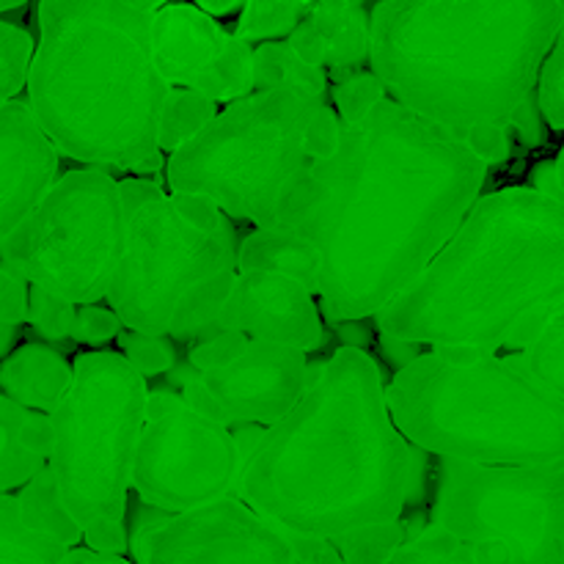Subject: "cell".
<instances>
[{"mask_svg":"<svg viewBox=\"0 0 564 564\" xmlns=\"http://www.w3.org/2000/svg\"><path fill=\"white\" fill-rule=\"evenodd\" d=\"M543 191L556 193V196L564 198V147H562L560 158H556V163L551 165V185L543 187Z\"/></svg>","mask_w":564,"mask_h":564,"instance_id":"cell-36","label":"cell"},{"mask_svg":"<svg viewBox=\"0 0 564 564\" xmlns=\"http://www.w3.org/2000/svg\"><path fill=\"white\" fill-rule=\"evenodd\" d=\"M121 330H124V323H121V317L113 308L88 303V306H77L72 341L88 347H102L108 345V341L119 339Z\"/></svg>","mask_w":564,"mask_h":564,"instance_id":"cell-32","label":"cell"},{"mask_svg":"<svg viewBox=\"0 0 564 564\" xmlns=\"http://www.w3.org/2000/svg\"><path fill=\"white\" fill-rule=\"evenodd\" d=\"M253 75H257V88L270 86H295L306 88L312 94L328 91V77L319 66L306 64L301 55L292 50L290 42H262L253 50Z\"/></svg>","mask_w":564,"mask_h":564,"instance_id":"cell-23","label":"cell"},{"mask_svg":"<svg viewBox=\"0 0 564 564\" xmlns=\"http://www.w3.org/2000/svg\"><path fill=\"white\" fill-rule=\"evenodd\" d=\"M308 6L312 0H246L235 33L248 44L290 39L306 17Z\"/></svg>","mask_w":564,"mask_h":564,"instance_id":"cell-24","label":"cell"},{"mask_svg":"<svg viewBox=\"0 0 564 564\" xmlns=\"http://www.w3.org/2000/svg\"><path fill=\"white\" fill-rule=\"evenodd\" d=\"M53 427L50 413L0 397V490L14 494L50 468Z\"/></svg>","mask_w":564,"mask_h":564,"instance_id":"cell-19","label":"cell"},{"mask_svg":"<svg viewBox=\"0 0 564 564\" xmlns=\"http://www.w3.org/2000/svg\"><path fill=\"white\" fill-rule=\"evenodd\" d=\"M121 187L124 251L108 306L143 334L174 341L213 334L240 275L235 218L207 196L163 191L149 176H127Z\"/></svg>","mask_w":564,"mask_h":564,"instance_id":"cell-7","label":"cell"},{"mask_svg":"<svg viewBox=\"0 0 564 564\" xmlns=\"http://www.w3.org/2000/svg\"><path fill=\"white\" fill-rule=\"evenodd\" d=\"M518 352L523 356L527 367L564 400V308L556 312L540 328V334Z\"/></svg>","mask_w":564,"mask_h":564,"instance_id":"cell-27","label":"cell"},{"mask_svg":"<svg viewBox=\"0 0 564 564\" xmlns=\"http://www.w3.org/2000/svg\"><path fill=\"white\" fill-rule=\"evenodd\" d=\"M389 564H507V560L494 545L468 543L438 523H430L408 538Z\"/></svg>","mask_w":564,"mask_h":564,"instance_id":"cell-22","label":"cell"},{"mask_svg":"<svg viewBox=\"0 0 564 564\" xmlns=\"http://www.w3.org/2000/svg\"><path fill=\"white\" fill-rule=\"evenodd\" d=\"M121 180L97 165L66 171L47 196L0 237L3 264L75 306L108 297L124 251Z\"/></svg>","mask_w":564,"mask_h":564,"instance_id":"cell-10","label":"cell"},{"mask_svg":"<svg viewBox=\"0 0 564 564\" xmlns=\"http://www.w3.org/2000/svg\"><path fill=\"white\" fill-rule=\"evenodd\" d=\"M22 6H28V0H0V9H3V11L22 9Z\"/></svg>","mask_w":564,"mask_h":564,"instance_id":"cell-37","label":"cell"},{"mask_svg":"<svg viewBox=\"0 0 564 564\" xmlns=\"http://www.w3.org/2000/svg\"><path fill=\"white\" fill-rule=\"evenodd\" d=\"M372 9L369 0H312L303 22L323 42L325 66L352 69L369 61Z\"/></svg>","mask_w":564,"mask_h":564,"instance_id":"cell-21","label":"cell"},{"mask_svg":"<svg viewBox=\"0 0 564 564\" xmlns=\"http://www.w3.org/2000/svg\"><path fill=\"white\" fill-rule=\"evenodd\" d=\"M66 564H138L130 562L124 554H108V551H97L91 545H77L72 549Z\"/></svg>","mask_w":564,"mask_h":564,"instance_id":"cell-34","label":"cell"},{"mask_svg":"<svg viewBox=\"0 0 564 564\" xmlns=\"http://www.w3.org/2000/svg\"><path fill=\"white\" fill-rule=\"evenodd\" d=\"M116 341H119L121 347V356H124L147 380L160 378V375H165L169 369H174L176 352L174 347H171L169 336H154L135 328H124Z\"/></svg>","mask_w":564,"mask_h":564,"instance_id":"cell-29","label":"cell"},{"mask_svg":"<svg viewBox=\"0 0 564 564\" xmlns=\"http://www.w3.org/2000/svg\"><path fill=\"white\" fill-rule=\"evenodd\" d=\"M154 55L165 80L215 102H235L257 88L253 47L196 3H169L154 14Z\"/></svg>","mask_w":564,"mask_h":564,"instance_id":"cell-15","label":"cell"},{"mask_svg":"<svg viewBox=\"0 0 564 564\" xmlns=\"http://www.w3.org/2000/svg\"><path fill=\"white\" fill-rule=\"evenodd\" d=\"M339 141L240 246L242 268L306 281L330 323L378 317L452 240L490 163L452 130L386 94L339 110Z\"/></svg>","mask_w":564,"mask_h":564,"instance_id":"cell-1","label":"cell"},{"mask_svg":"<svg viewBox=\"0 0 564 564\" xmlns=\"http://www.w3.org/2000/svg\"><path fill=\"white\" fill-rule=\"evenodd\" d=\"M308 352L240 330H213L191 347L182 394L226 427H270L308 383Z\"/></svg>","mask_w":564,"mask_h":564,"instance_id":"cell-13","label":"cell"},{"mask_svg":"<svg viewBox=\"0 0 564 564\" xmlns=\"http://www.w3.org/2000/svg\"><path fill=\"white\" fill-rule=\"evenodd\" d=\"M215 330L281 341L314 352L325 341L323 306L312 286L273 268H242Z\"/></svg>","mask_w":564,"mask_h":564,"instance_id":"cell-16","label":"cell"},{"mask_svg":"<svg viewBox=\"0 0 564 564\" xmlns=\"http://www.w3.org/2000/svg\"><path fill=\"white\" fill-rule=\"evenodd\" d=\"M339 130V110L323 94L253 88L169 154L165 180L171 191L207 196L235 220L268 229L292 182L336 147Z\"/></svg>","mask_w":564,"mask_h":564,"instance_id":"cell-8","label":"cell"},{"mask_svg":"<svg viewBox=\"0 0 564 564\" xmlns=\"http://www.w3.org/2000/svg\"><path fill=\"white\" fill-rule=\"evenodd\" d=\"M391 416L416 449L479 466H564V400L521 352L430 347L397 369Z\"/></svg>","mask_w":564,"mask_h":564,"instance_id":"cell-6","label":"cell"},{"mask_svg":"<svg viewBox=\"0 0 564 564\" xmlns=\"http://www.w3.org/2000/svg\"><path fill=\"white\" fill-rule=\"evenodd\" d=\"M538 108L554 130L564 132V22L543 69H540Z\"/></svg>","mask_w":564,"mask_h":564,"instance_id":"cell-31","label":"cell"},{"mask_svg":"<svg viewBox=\"0 0 564 564\" xmlns=\"http://www.w3.org/2000/svg\"><path fill=\"white\" fill-rule=\"evenodd\" d=\"M147 378L113 350L75 358V378L50 411V471L86 545L108 554L130 551L127 499L149 408Z\"/></svg>","mask_w":564,"mask_h":564,"instance_id":"cell-9","label":"cell"},{"mask_svg":"<svg viewBox=\"0 0 564 564\" xmlns=\"http://www.w3.org/2000/svg\"><path fill=\"white\" fill-rule=\"evenodd\" d=\"M77 306L66 297L55 295V292L31 290V312H28V325L36 330L39 336L50 341L72 339V328H75Z\"/></svg>","mask_w":564,"mask_h":564,"instance_id":"cell-30","label":"cell"},{"mask_svg":"<svg viewBox=\"0 0 564 564\" xmlns=\"http://www.w3.org/2000/svg\"><path fill=\"white\" fill-rule=\"evenodd\" d=\"M138 3L147 6V9H154V11H158V9H163V6H169L171 0H138Z\"/></svg>","mask_w":564,"mask_h":564,"instance_id":"cell-38","label":"cell"},{"mask_svg":"<svg viewBox=\"0 0 564 564\" xmlns=\"http://www.w3.org/2000/svg\"><path fill=\"white\" fill-rule=\"evenodd\" d=\"M80 543L86 538L61 501L50 468L17 496H0V564H66Z\"/></svg>","mask_w":564,"mask_h":564,"instance_id":"cell-18","label":"cell"},{"mask_svg":"<svg viewBox=\"0 0 564 564\" xmlns=\"http://www.w3.org/2000/svg\"><path fill=\"white\" fill-rule=\"evenodd\" d=\"M75 378V364L47 345H20L3 356L0 389L33 411L50 413Z\"/></svg>","mask_w":564,"mask_h":564,"instance_id":"cell-20","label":"cell"},{"mask_svg":"<svg viewBox=\"0 0 564 564\" xmlns=\"http://www.w3.org/2000/svg\"><path fill=\"white\" fill-rule=\"evenodd\" d=\"M31 290L33 284L14 268L3 264L0 270V325L20 328L28 325V312H31Z\"/></svg>","mask_w":564,"mask_h":564,"instance_id":"cell-33","label":"cell"},{"mask_svg":"<svg viewBox=\"0 0 564 564\" xmlns=\"http://www.w3.org/2000/svg\"><path fill=\"white\" fill-rule=\"evenodd\" d=\"M196 6L213 17H229L235 14L237 9H242L246 0H196Z\"/></svg>","mask_w":564,"mask_h":564,"instance_id":"cell-35","label":"cell"},{"mask_svg":"<svg viewBox=\"0 0 564 564\" xmlns=\"http://www.w3.org/2000/svg\"><path fill=\"white\" fill-rule=\"evenodd\" d=\"M61 149L25 97L0 102V237L61 180Z\"/></svg>","mask_w":564,"mask_h":564,"instance_id":"cell-17","label":"cell"},{"mask_svg":"<svg viewBox=\"0 0 564 564\" xmlns=\"http://www.w3.org/2000/svg\"><path fill=\"white\" fill-rule=\"evenodd\" d=\"M240 435L185 394L152 391L132 468V490L158 512H187L237 496Z\"/></svg>","mask_w":564,"mask_h":564,"instance_id":"cell-12","label":"cell"},{"mask_svg":"<svg viewBox=\"0 0 564 564\" xmlns=\"http://www.w3.org/2000/svg\"><path fill=\"white\" fill-rule=\"evenodd\" d=\"M138 564H301L284 529L240 496L187 512H160L130 538Z\"/></svg>","mask_w":564,"mask_h":564,"instance_id":"cell-14","label":"cell"},{"mask_svg":"<svg viewBox=\"0 0 564 564\" xmlns=\"http://www.w3.org/2000/svg\"><path fill=\"white\" fill-rule=\"evenodd\" d=\"M405 529L400 521L383 523V527H369L356 534L336 540L345 564H389L394 551L405 543Z\"/></svg>","mask_w":564,"mask_h":564,"instance_id":"cell-28","label":"cell"},{"mask_svg":"<svg viewBox=\"0 0 564 564\" xmlns=\"http://www.w3.org/2000/svg\"><path fill=\"white\" fill-rule=\"evenodd\" d=\"M507 564H564V466H479L438 457L433 516Z\"/></svg>","mask_w":564,"mask_h":564,"instance_id":"cell-11","label":"cell"},{"mask_svg":"<svg viewBox=\"0 0 564 564\" xmlns=\"http://www.w3.org/2000/svg\"><path fill=\"white\" fill-rule=\"evenodd\" d=\"M218 105L220 102L204 97V94L174 86L163 110V127H160V147H163V152H176L182 143L198 135L215 119V113L220 110Z\"/></svg>","mask_w":564,"mask_h":564,"instance_id":"cell-25","label":"cell"},{"mask_svg":"<svg viewBox=\"0 0 564 564\" xmlns=\"http://www.w3.org/2000/svg\"><path fill=\"white\" fill-rule=\"evenodd\" d=\"M564 308V198L479 196L438 257L375 317L400 345L518 352Z\"/></svg>","mask_w":564,"mask_h":564,"instance_id":"cell-4","label":"cell"},{"mask_svg":"<svg viewBox=\"0 0 564 564\" xmlns=\"http://www.w3.org/2000/svg\"><path fill=\"white\" fill-rule=\"evenodd\" d=\"M562 22L564 0H378L369 66L389 97L501 163Z\"/></svg>","mask_w":564,"mask_h":564,"instance_id":"cell-3","label":"cell"},{"mask_svg":"<svg viewBox=\"0 0 564 564\" xmlns=\"http://www.w3.org/2000/svg\"><path fill=\"white\" fill-rule=\"evenodd\" d=\"M36 39L31 31L14 22H0V99L22 97L31 80Z\"/></svg>","mask_w":564,"mask_h":564,"instance_id":"cell-26","label":"cell"},{"mask_svg":"<svg viewBox=\"0 0 564 564\" xmlns=\"http://www.w3.org/2000/svg\"><path fill=\"white\" fill-rule=\"evenodd\" d=\"M237 496L290 534L336 540L402 518L416 446L391 416L380 367L358 345L314 364L270 427H242Z\"/></svg>","mask_w":564,"mask_h":564,"instance_id":"cell-2","label":"cell"},{"mask_svg":"<svg viewBox=\"0 0 564 564\" xmlns=\"http://www.w3.org/2000/svg\"><path fill=\"white\" fill-rule=\"evenodd\" d=\"M154 14L138 0H36L25 99L61 154L135 176L163 169L174 86L154 55Z\"/></svg>","mask_w":564,"mask_h":564,"instance_id":"cell-5","label":"cell"}]
</instances>
